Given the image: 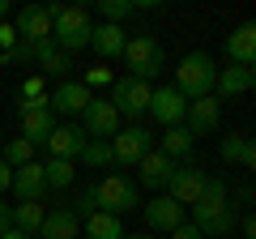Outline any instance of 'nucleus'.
Segmentation results:
<instances>
[{
    "label": "nucleus",
    "mask_w": 256,
    "mask_h": 239,
    "mask_svg": "<svg viewBox=\"0 0 256 239\" xmlns=\"http://www.w3.org/2000/svg\"><path fill=\"white\" fill-rule=\"evenodd\" d=\"M141 214H146V226H150V230H162V235H171L180 222H188V218H184L188 210H184V205H175L166 192H158L154 201H141Z\"/></svg>",
    "instance_id": "nucleus-12"
},
{
    "label": "nucleus",
    "mask_w": 256,
    "mask_h": 239,
    "mask_svg": "<svg viewBox=\"0 0 256 239\" xmlns=\"http://www.w3.org/2000/svg\"><path fill=\"white\" fill-rule=\"evenodd\" d=\"M38 98H47V82L43 77H26L18 90V102H38Z\"/></svg>",
    "instance_id": "nucleus-32"
},
{
    "label": "nucleus",
    "mask_w": 256,
    "mask_h": 239,
    "mask_svg": "<svg viewBox=\"0 0 256 239\" xmlns=\"http://www.w3.org/2000/svg\"><path fill=\"white\" fill-rule=\"evenodd\" d=\"M132 210H141V188H137V180H128L120 171H107L102 180H94L73 201L77 218H90V214H116V218H124Z\"/></svg>",
    "instance_id": "nucleus-1"
},
{
    "label": "nucleus",
    "mask_w": 256,
    "mask_h": 239,
    "mask_svg": "<svg viewBox=\"0 0 256 239\" xmlns=\"http://www.w3.org/2000/svg\"><path fill=\"white\" fill-rule=\"evenodd\" d=\"M120 60H124V68H128L124 77H137V82H146V86H154V77H162V68H166V52H162V43H158L154 34L128 38Z\"/></svg>",
    "instance_id": "nucleus-5"
},
{
    "label": "nucleus",
    "mask_w": 256,
    "mask_h": 239,
    "mask_svg": "<svg viewBox=\"0 0 256 239\" xmlns=\"http://www.w3.org/2000/svg\"><path fill=\"white\" fill-rule=\"evenodd\" d=\"M222 52H226V64L252 68V64H256V26H252V22L235 26V30L226 34V43H222Z\"/></svg>",
    "instance_id": "nucleus-15"
},
{
    "label": "nucleus",
    "mask_w": 256,
    "mask_h": 239,
    "mask_svg": "<svg viewBox=\"0 0 256 239\" xmlns=\"http://www.w3.org/2000/svg\"><path fill=\"white\" fill-rule=\"evenodd\" d=\"M43 180H47V188H56V192L73 188L77 162H68V158H47V162H43Z\"/></svg>",
    "instance_id": "nucleus-27"
},
{
    "label": "nucleus",
    "mask_w": 256,
    "mask_h": 239,
    "mask_svg": "<svg viewBox=\"0 0 256 239\" xmlns=\"http://www.w3.org/2000/svg\"><path fill=\"white\" fill-rule=\"evenodd\" d=\"M0 239H34V235H22V230H13V226H9V230H4Z\"/></svg>",
    "instance_id": "nucleus-39"
},
{
    "label": "nucleus",
    "mask_w": 256,
    "mask_h": 239,
    "mask_svg": "<svg viewBox=\"0 0 256 239\" xmlns=\"http://www.w3.org/2000/svg\"><path fill=\"white\" fill-rule=\"evenodd\" d=\"M9 184H13V166L0 158V192H9Z\"/></svg>",
    "instance_id": "nucleus-36"
},
{
    "label": "nucleus",
    "mask_w": 256,
    "mask_h": 239,
    "mask_svg": "<svg viewBox=\"0 0 256 239\" xmlns=\"http://www.w3.org/2000/svg\"><path fill=\"white\" fill-rule=\"evenodd\" d=\"M150 150H154V132L141 128V124H128V128H120L116 137H111V158H116V166H137Z\"/></svg>",
    "instance_id": "nucleus-7"
},
{
    "label": "nucleus",
    "mask_w": 256,
    "mask_h": 239,
    "mask_svg": "<svg viewBox=\"0 0 256 239\" xmlns=\"http://www.w3.org/2000/svg\"><path fill=\"white\" fill-rule=\"evenodd\" d=\"M218 124H222V102L214 98V94H205V98H192V102H188V111H184V128L192 132V141L218 132Z\"/></svg>",
    "instance_id": "nucleus-9"
},
{
    "label": "nucleus",
    "mask_w": 256,
    "mask_h": 239,
    "mask_svg": "<svg viewBox=\"0 0 256 239\" xmlns=\"http://www.w3.org/2000/svg\"><path fill=\"white\" fill-rule=\"evenodd\" d=\"M4 162L9 166H26V162H34V146H30L26 137H4Z\"/></svg>",
    "instance_id": "nucleus-29"
},
{
    "label": "nucleus",
    "mask_w": 256,
    "mask_h": 239,
    "mask_svg": "<svg viewBox=\"0 0 256 239\" xmlns=\"http://www.w3.org/2000/svg\"><path fill=\"white\" fill-rule=\"evenodd\" d=\"M124 43H128V30H124V26H107V22H94L90 47L102 56V60H120V56H124Z\"/></svg>",
    "instance_id": "nucleus-21"
},
{
    "label": "nucleus",
    "mask_w": 256,
    "mask_h": 239,
    "mask_svg": "<svg viewBox=\"0 0 256 239\" xmlns=\"http://www.w3.org/2000/svg\"><path fill=\"white\" fill-rule=\"evenodd\" d=\"M124 239H154V235H124Z\"/></svg>",
    "instance_id": "nucleus-41"
},
{
    "label": "nucleus",
    "mask_w": 256,
    "mask_h": 239,
    "mask_svg": "<svg viewBox=\"0 0 256 239\" xmlns=\"http://www.w3.org/2000/svg\"><path fill=\"white\" fill-rule=\"evenodd\" d=\"M13 30H18V43L52 38V9H47V4H26V9L13 18Z\"/></svg>",
    "instance_id": "nucleus-13"
},
{
    "label": "nucleus",
    "mask_w": 256,
    "mask_h": 239,
    "mask_svg": "<svg viewBox=\"0 0 256 239\" xmlns=\"http://www.w3.org/2000/svg\"><path fill=\"white\" fill-rule=\"evenodd\" d=\"M4 230H9V205L0 201V235H4Z\"/></svg>",
    "instance_id": "nucleus-38"
},
{
    "label": "nucleus",
    "mask_w": 256,
    "mask_h": 239,
    "mask_svg": "<svg viewBox=\"0 0 256 239\" xmlns=\"http://www.w3.org/2000/svg\"><path fill=\"white\" fill-rule=\"evenodd\" d=\"M98 13H102V22H107V26H124V22L137 13V4H132V0H102Z\"/></svg>",
    "instance_id": "nucleus-30"
},
{
    "label": "nucleus",
    "mask_w": 256,
    "mask_h": 239,
    "mask_svg": "<svg viewBox=\"0 0 256 239\" xmlns=\"http://www.w3.org/2000/svg\"><path fill=\"white\" fill-rule=\"evenodd\" d=\"M47 9H52V43L64 56H77L90 47V34H94L90 9H82V4H47Z\"/></svg>",
    "instance_id": "nucleus-3"
},
{
    "label": "nucleus",
    "mask_w": 256,
    "mask_h": 239,
    "mask_svg": "<svg viewBox=\"0 0 256 239\" xmlns=\"http://www.w3.org/2000/svg\"><path fill=\"white\" fill-rule=\"evenodd\" d=\"M68 68H73V56H64L60 47H56L43 64H38V77H60V82H64V73H68Z\"/></svg>",
    "instance_id": "nucleus-31"
},
{
    "label": "nucleus",
    "mask_w": 256,
    "mask_h": 239,
    "mask_svg": "<svg viewBox=\"0 0 256 239\" xmlns=\"http://www.w3.org/2000/svg\"><path fill=\"white\" fill-rule=\"evenodd\" d=\"M175 166H180V162H171L166 154L150 150V154L137 162V188H154V192H162V188H166V180L175 175Z\"/></svg>",
    "instance_id": "nucleus-18"
},
{
    "label": "nucleus",
    "mask_w": 256,
    "mask_h": 239,
    "mask_svg": "<svg viewBox=\"0 0 256 239\" xmlns=\"http://www.w3.org/2000/svg\"><path fill=\"white\" fill-rule=\"evenodd\" d=\"M82 235L86 239H124V218H116V214H90V218H82Z\"/></svg>",
    "instance_id": "nucleus-26"
},
{
    "label": "nucleus",
    "mask_w": 256,
    "mask_h": 239,
    "mask_svg": "<svg viewBox=\"0 0 256 239\" xmlns=\"http://www.w3.org/2000/svg\"><path fill=\"white\" fill-rule=\"evenodd\" d=\"M184 111H188V102L180 98V90H175V86H158V90L150 94V116H154L162 128L184 124Z\"/></svg>",
    "instance_id": "nucleus-14"
},
{
    "label": "nucleus",
    "mask_w": 256,
    "mask_h": 239,
    "mask_svg": "<svg viewBox=\"0 0 256 239\" xmlns=\"http://www.w3.org/2000/svg\"><path fill=\"white\" fill-rule=\"evenodd\" d=\"M9 18V0H0V22Z\"/></svg>",
    "instance_id": "nucleus-40"
},
{
    "label": "nucleus",
    "mask_w": 256,
    "mask_h": 239,
    "mask_svg": "<svg viewBox=\"0 0 256 239\" xmlns=\"http://www.w3.org/2000/svg\"><path fill=\"white\" fill-rule=\"evenodd\" d=\"M192 132L184 128V124H175V128H162V146H154L158 154H166L171 162H188V154H192Z\"/></svg>",
    "instance_id": "nucleus-24"
},
{
    "label": "nucleus",
    "mask_w": 256,
    "mask_h": 239,
    "mask_svg": "<svg viewBox=\"0 0 256 239\" xmlns=\"http://www.w3.org/2000/svg\"><path fill=\"white\" fill-rule=\"evenodd\" d=\"M43 214H47L43 201H18V205H9V226L22 230V235H38Z\"/></svg>",
    "instance_id": "nucleus-22"
},
{
    "label": "nucleus",
    "mask_w": 256,
    "mask_h": 239,
    "mask_svg": "<svg viewBox=\"0 0 256 239\" xmlns=\"http://www.w3.org/2000/svg\"><path fill=\"white\" fill-rule=\"evenodd\" d=\"M94 94L86 90L82 82H56L52 90H47V107H52V116H82L86 107H90Z\"/></svg>",
    "instance_id": "nucleus-11"
},
{
    "label": "nucleus",
    "mask_w": 256,
    "mask_h": 239,
    "mask_svg": "<svg viewBox=\"0 0 256 239\" xmlns=\"http://www.w3.org/2000/svg\"><path fill=\"white\" fill-rule=\"evenodd\" d=\"M256 86V73L252 68H239V64H226L218 68V82H214V98H235V94H248Z\"/></svg>",
    "instance_id": "nucleus-20"
},
{
    "label": "nucleus",
    "mask_w": 256,
    "mask_h": 239,
    "mask_svg": "<svg viewBox=\"0 0 256 239\" xmlns=\"http://www.w3.org/2000/svg\"><path fill=\"white\" fill-rule=\"evenodd\" d=\"M18 116H22V137H26L34 150L43 146V141L52 137V128L60 124V120H56L52 111H18Z\"/></svg>",
    "instance_id": "nucleus-23"
},
{
    "label": "nucleus",
    "mask_w": 256,
    "mask_h": 239,
    "mask_svg": "<svg viewBox=\"0 0 256 239\" xmlns=\"http://www.w3.org/2000/svg\"><path fill=\"white\" fill-rule=\"evenodd\" d=\"M77 162L90 166V171H107V166H116V158H111V141H86V150L77 154Z\"/></svg>",
    "instance_id": "nucleus-28"
},
{
    "label": "nucleus",
    "mask_w": 256,
    "mask_h": 239,
    "mask_svg": "<svg viewBox=\"0 0 256 239\" xmlns=\"http://www.w3.org/2000/svg\"><path fill=\"white\" fill-rule=\"evenodd\" d=\"M239 230H244V239H252V235H256V218H252V214H248V218L239 222Z\"/></svg>",
    "instance_id": "nucleus-37"
},
{
    "label": "nucleus",
    "mask_w": 256,
    "mask_h": 239,
    "mask_svg": "<svg viewBox=\"0 0 256 239\" xmlns=\"http://www.w3.org/2000/svg\"><path fill=\"white\" fill-rule=\"evenodd\" d=\"M201 188H205V171L196 162H180L175 175L166 180V196H171L175 205H184V210H192V201L201 196Z\"/></svg>",
    "instance_id": "nucleus-10"
},
{
    "label": "nucleus",
    "mask_w": 256,
    "mask_h": 239,
    "mask_svg": "<svg viewBox=\"0 0 256 239\" xmlns=\"http://www.w3.org/2000/svg\"><path fill=\"white\" fill-rule=\"evenodd\" d=\"M150 94H154V86L137 82V77H116L111 82V107L120 120H141L150 111Z\"/></svg>",
    "instance_id": "nucleus-6"
},
{
    "label": "nucleus",
    "mask_w": 256,
    "mask_h": 239,
    "mask_svg": "<svg viewBox=\"0 0 256 239\" xmlns=\"http://www.w3.org/2000/svg\"><path fill=\"white\" fill-rule=\"evenodd\" d=\"M171 239H205V235H201L196 226H192V222H180V226L171 230Z\"/></svg>",
    "instance_id": "nucleus-35"
},
{
    "label": "nucleus",
    "mask_w": 256,
    "mask_h": 239,
    "mask_svg": "<svg viewBox=\"0 0 256 239\" xmlns=\"http://www.w3.org/2000/svg\"><path fill=\"white\" fill-rule=\"evenodd\" d=\"M9 47H18V30L13 22H0V52H9Z\"/></svg>",
    "instance_id": "nucleus-34"
},
{
    "label": "nucleus",
    "mask_w": 256,
    "mask_h": 239,
    "mask_svg": "<svg viewBox=\"0 0 256 239\" xmlns=\"http://www.w3.org/2000/svg\"><path fill=\"white\" fill-rule=\"evenodd\" d=\"M38 239H82V218L73 214V205H56L43 214Z\"/></svg>",
    "instance_id": "nucleus-17"
},
{
    "label": "nucleus",
    "mask_w": 256,
    "mask_h": 239,
    "mask_svg": "<svg viewBox=\"0 0 256 239\" xmlns=\"http://www.w3.org/2000/svg\"><path fill=\"white\" fill-rule=\"evenodd\" d=\"M214 82H218V64H214L210 52H188L180 60V68H175V90H180L184 102L192 98H205V94H214Z\"/></svg>",
    "instance_id": "nucleus-4"
},
{
    "label": "nucleus",
    "mask_w": 256,
    "mask_h": 239,
    "mask_svg": "<svg viewBox=\"0 0 256 239\" xmlns=\"http://www.w3.org/2000/svg\"><path fill=\"white\" fill-rule=\"evenodd\" d=\"M111 82H116V77H111L107 68H86V82H82V86H86V90L94 94V90H98V86H111Z\"/></svg>",
    "instance_id": "nucleus-33"
},
{
    "label": "nucleus",
    "mask_w": 256,
    "mask_h": 239,
    "mask_svg": "<svg viewBox=\"0 0 256 239\" xmlns=\"http://www.w3.org/2000/svg\"><path fill=\"white\" fill-rule=\"evenodd\" d=\"M192 226L201 230L205 239L230 235V226H235V210H230V188H226V180L205 175L201 196L192 201Z\"/></svg>",
    "instance_id": "nucleus-2"
},
{
    "label": "nucleus",
    "mask_w": 256,
    "mask_h": 239,
    "mask_svg": "<svg viewBox=\"0 0 256 239\" xmlns=\"http://www.w3.org/2000/svg\"><path fill=\"white\" fill-rule=\"evenodd\" d=\"M86 141H90V137L82 132V124H56L52 137H47L43 146H47L52 158H68V162H77V154L86 150Z\"/></svg>",
    "instance_id": "nucleus-16"
},
{
    "label": "nucleus",
    "mask_w": 256,
    "mask_h": 239,
    "mask_svg": "<svg viewBox=\"0 0 256 239\" xmlns=\"http://www.w3.org/2000/svg\"><path fill=\"white\" fill-rule=\"evenodd\" d=\"M120 128H124V120L116 116L111 98H98V94H94V98H90V107L82 111V132H86L90 141H111Z\"/></svg>",
    "instance_id": "nucleus-8"
},
{
    "label": "nucleus",
    "mask_w": 256,
    "mask_h": 239,
    "mask_svg": "<svg viewBox=\"0 0 256 239\" xmlns=\"http://www.w3.org/2000/svg\"><path fill=\"white\" fill-rule=\"evenodd\" d=\"M13 192L18 201H43L47 196V180H43V162H26V166H13Z\"/></svg>",
    "instance_id": "nucleus-19"
},
{
    "label": "nucleus",
    "mask_w": 256,
    "mask_h": 239,
    "mask_svg": "<svg viewBox=\"0 0 256 239\" xmlns=\"http://www.w3.org/2000/svg\"><path fill=\"white\" fill-rule=\"evenodd\" d=\"M218 154H222V162L256 166V146H252V137H244V132H230V137H222V141H218Z\"/></svg>",
    "instance_id": "nucleus-25"
},
{
    "label": "nucleus",
    "mask_w": 256,
    "mask_h": 239,
    "mask_svg": "<svg viewBox=\"0 0 256 239\" xmlns=\"http://www.w3.org/2000/svg\"><path fill=\"white\" fill-rule=\"evenodd\" d=\"M0 146H4V132H0Z\"/></svg>",
    "instance_id": "nucleus-42"
}]
</instances>
